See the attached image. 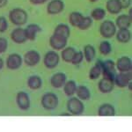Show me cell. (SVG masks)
I'll return each instance as SVG.
<instances>
[{
  "mask_svg": "<svg viewBox=\"0 0 132 132\" xmlns=\"http://www.w3.org/2000/svg\"><path fill=\"white\" fill-rule=\"evenodd\" d=\"M84 15L79 12H72L70 13L69 15V22L72 27H78V24L80 23V21L82 20Z\"/></svg>",
  "mask_w": 132,
  "mask_h": 132,
  "instance_id": "cell-30",
  "label": "cell"
},
{
  "mask_svg": "<svg viewBox=\"0 0 132 132\" xmlns=\"http://www.w3.org/2000/svg\"><path fill=\"white\" fill-rule=\"evenodd\" d=\"M93 20L90 16H84L82 20L80 21V23L78 24V28L82 31L88 30L92 26H93Z\"/></svg>",
  "mask_w": 132,
  "mask_h": 132,
  "instance_id": "cell-31",
  "label": "cell"
},
{
  "mask_svg": "<svg viewBox=\"0 0 132 132\" xmlns=\"http://www.w3.org/2000/svg\"><path fill=\"white\" fill-rule=\"evenodd\" d=\"M60 62V56L56 50H50L44 55L43 64L47 69H55L59 64Z\"/></svg>",
  "mask_w": 132,
  "mask_h": 132,
  "instance_id": "cell-6",
  "label": "cell"
},
{
  "mask_svg": "<svg viewBox=\"0 0 132 132\" xmlns=\"http://www.w3.org/2000/svg\"><path fill=\"white\" fill-rule=\"evenodd\" d=\"M99 51L103 56H108L112 52V45L108 41H102L99 45Z\"/></svg>",
  "mask_w": 132,
  "mask_h": 132,
  "instance_id": "cell-32",
  "label": "cell"
},
{
  "mask_svg": "<svg viewBox=\"0 0 132 132\" xmlns=\"http://www.w3.org/2000/svg\"><path fill=\"white\" fill-rule=\"evenodd\" d=\"M23 64V58L18 53H12L9 55L6 58L5 65L7 69L11 71H16L19 70Z\"/></svg>",
  "mask_w": 132,
  "mask_h": 132,
  "instance_id": "cell-7",
  "label": "cell"
},
{
  "mask_svg": "<svg viewBox=\"0 0 132 132\" xmlns=\"http://www.w3.org/2000/svg\"><path fill=\"white\" fill-rule=\"evenodd\" d=\"M8 48V41L5 37H0V54L5 53Z\"/></svg>",
  "mask_w": 132,
  "mask_h": 132,
  "instance_id": "cell-35",
  "label": "cell"
},
{
  "mask_svg": "<svg viewBox=\"0 0 132 132\" xmlns=\"http://www.w3.org/2000/svg\"><path fill=\"white\" fill-rule=\"evenodd\" d=\"M67 81V77L63 72H56L50 78V85L56 89H60Z\"/></svg>",
  "mask_w": 132,
  "mask_h": 132,
  "instance_id": "cell-15",
  "label": "cell"
},
{
  "mask_svg": "<svg viewBox=\"0 0 132 132\" xmlns=\"http://www.w3.org/2000/svg\"><path fill=\"white\" fill-rule=\"evenodd\" d=\"M83 54H84V59L87 63H91L96 56V50L94 47L91 44H86L83 48Z\"/></svg>",
  "mask_w": 132,
  "mask_h": 132,
  "instance_id": "cell-25",
  "label": "cell"
},
{
  "mask_svg": "<svg viewBox=\"0 0 132 132\" xmlns=\"http://www.w3.org/2000/svg\"><path fill=\"white\" fill-rule=\"evenodd\" d=\"M67 42L68 39L63 37V36L55 35V34H53L50 38V45L56 51L63 50L67 46Z\"/></svg>",
  "mask_w": 132,
  "mask_h": 132,
  "instance_id": "cell-12",
  "label": "cell"
},
{
  "mask_svg": "<svg viewBox=\"0 0 132 132\" xmlns=\"http://www.w3.org/2000/svg\"><path fill=\"white\" fill-rule=\"evenodd\" d=\"M99 116H116V108L110 103H104L100 106L98 109Z\"/></svg>",
  "mask_w": 132,
  "mask_h": 132,
  "instance_id": "cell-20",
  "label": "cell"
},
{
  "mask_svg": "<svg viewBox=\"0 0 132 132\" xmlns=\"http://www.w3.org/2000/svg\"><path fill=\"white\" fill-rule=\"evenodd\" d=\"M41 104L44 109L54 110L58 107L59 99L54 93H46L42 95Z\"/></svg>",
  "mask_w": 132,
  "mask_h": 132,
  "instance_id": "cell-4",
  "label": "cell"
},
{
  "mask_svg": "<svg viewBox=\"0 0 132 132\" xmlns=\"http://www.w3.org/2000/svg\"><path fill=\"white\" fill-rule=\"evenodd\" d=\"M40 61H41V55L36 50H28L23 56V62L30 67L36 66L40 63Z\"/></svg>",
  "mask_w": 132,
  "mask_h": 132,
  "instance_id": "cell-9",
  "label": "cell"
},
{
  "mask_svg": "<svg viewBox=\"0 0 132 132\" xmlns=\"http://www.w3.org/2000/svg\"><path fill=\"white\" fill-rule=\"evenodd\" d=\"M116 38L120 43H129L131 41V32L129 28L118 29L116 33Z\"/></svg>",
  "mask_w": 132,
  "mask_h": 132,
  "instance_id": "cell-18",
  "label": "cell"
},
{
  "mask_svg": "<svg viewBox=\"0 0 132 132\" xmlns=\"http://www.w3.org/2000/svg\"><path fill=\"white\" fill-rule=\"evenodd\" d=\"M99 30L102 37L105 38V39H110L113 36L116 35L117 27L114 21L110 20H106L101 22Z\"/></svg>",
  "mask_w": 132,
  "mask_h": 132,
  "instance_id": "cell-3",
  "label": "cell"
},
{
  "mask_svg": "<svg viewBox=\"0 0 132 132\" xmlns=\"http://www.w3.org/2000/svg\"><path fill=\"white\" fill-rule=\"evenodd\" d=\"M9 20L13 25L17 27H21L25 25L28 19V14L24 9L16 7L9 12Z\"/></svg>",
  "mask_w": 132,
  "mask_h": 132,
  "instance_id": "cell-1",
  "label": "cell"
},
{
  "mask_svg": "<svg viewBox=\"0 0 132 132\" xmlns=\"http://www.w3.org/2000/svg\"><path fill=\"white\" fill-rule=\"evenodd\" d=\"M122 9H129L131 6V0H118Z\"/></svg>",
  "mask_w": 132,
  "mask_h": 132,
  "instance_id": "cell-36",
  "label": "cell"
},
{
  "mask_svg": "<svg viewBox=\"0 0 132 132\" xmlns=\"http://www.w3.org/2000/svg\"><path fill=\"white\" fill-rule=\"evenodd\" d=\"M114 24H116L117 28L119 29L130 28L132 24V19L128 14H121L116 18Z\"/></svg>",
  "mask_w": 132,
  "mask_h": 132,
  "instance_id": "cell-19",
  "label": "cell"
},
{
  "mask_svg": "<svg viewBox=\"0 0 132 132\" xmlns=\"http://www.w3.org/2000/svg\"><path fill=\"white\" fill-rule=\"evenodd\" d=\"M16 103L18 108L22 111H27L30 108L31 101L28 93L26 92H19L16 95Z\"/></svg>",
  "mask_w": 132,
  "mask_h": 132,
  "instance_id": "cell-8",
  "label": "cell"
},
{
  "mask_svg": "<svg viewBox=\"0 0 132 132\" xmlns=\"http://www.w3.org/2000/svg\"><path fill=\"white\" fill-rule=\"evenodd\" d=\"M42 31V27L38 24H35V23L29 24L25 28L26 35H27V38L28 41H35L36 37H37V35L39 33H41Z\"/></svg>",
  "mask_w": 132,
  "mask_h": 132,
  "instance_id": "cell-17",
  "label": "cell"
},
{
  "mask_svg": "<svg viewBox=\"0 0 132 132\" xmlns=\"http://www.w3.org/2000/svg\"><path fill=\"white\" fill-rule=\"evenodd\" d=\"M71 116L70 113H63V114H60V116Z\"/></svg>",
  "mask_w": 132,
  "mask_h": 132,
  "instance_id": "cell-41",
  "label": "cell"
},
{
  "mask_svg": "<svg viewBox=\"0 0 132 132\" xmlns=\"http://www.w3.org/2000/svg\"><path fill=\"white\" fill-rule=\"evenodd\" d=\"M8 4V0H0V8H3Z\"/></svg>",
  "mask_w": 132,
  "mask_h": 132,
  "instance_id": "cell-38",
  "label": "cell"
},
{
  "mask_svg": "<svg viewBox=\"0 0 132 132\" xmlns=\"http://www.w3.org/2000/svg\"><path fill=\"white\" fill-rule=\"evenodd\" d=\"M106 15H107V11L104 9V8L97 7V8H94V9L91 12L90 17L93 20L101 21L105 19Z\"/></svg>",
  "mask_w": 132,
  "mask_h": 132,
  "instance_id": "cell-29",
  "label": "cell"
},
{
  "mask_svg": "<svg viewBox=\"0 0 132 132\" xmlns=\"http://www.w3.org/2000/svg\"><path fill=\"white\" fill-rule=\"evenodd\" d=\"M101 60H98L94 65L90 69L88 77L91 80H96L101 75Z\"/></svg>",
  "mask_w": 132,
  "mask_h": 132,
  "instance_id": "cell-26",
  "label": "cell"
},
{
  "mask_svg": "<svg viewBox=\"0 0 132 132\" xmlns=\"http://www.w3.org/2000/svg\"><path fill=\"white\" fill-rule=\"evenodd\" d=\"M54 34L57 35L63 36V37L69 39V37L71 36V28L67 24L64 23H60L55 27L54 29Z\"/></svg>",
  "mask_w": 132,
  "mask_h": 132,
  "instance_id": "cell-24",
  "label": "cell"
},
{
  "mask_svg": "<svg viewBox=\"0 0 132 132\" xmlns=\"http://www.w3.org/2000/svg\"><path fill=\"white\" fill-rule=\"evenodd\" d=\"M76 52V50L73 47H65L63 50H61V57L63 62L65 63H70L73 57L74 54Z\"/></svg>",
  "mask_w": 132,
  "mask_h": 132,
  "instance_id": "cell-27",
  "label": "cell"
},
{
  "mask_svg": "<svg viewBox=\"0 0 132 132\" xmlns=\"http://www.w3.org/2000/svg\"><path fill=\"white\" fill-rule=\"evenodd\" d=\"M116 68L119 72H129L132 70V61L130 57L127 56H121L117 59Z\"/></svg>",
  "mask_w": 132,
  "mask_h": 132,
  "instance_id": "cell-13",
  "label": "cell"
},
{
  "mask_svg": "<svg viewBox=\"0 0 132 132\" xmlns=\"http://www.w3.org/2000/svg\"><path fill=\"white\" fill-rule=\"evenodd\" d=\"M4 65H5V63H4V60L0 57V70H2L4 68Z\"/></svg>",
  "mask_w": 132,
  "mask_h": 132,
  "instance_id": "cell-39",
  "label": "cell"
},
{
  "mask_svg": "<svg viewBox=\"0 0 132 132\" xmlns=\"http://www.w3.org/2000/svg\"><path fill=\"white\" fill-rule=\"evenodd\" d=\"M122 6L118 0H108L106 2V11L112 15H116L122 12Z\"/></svg>",
  "mask_w": 132,
  "mask_h": 132,
  "instance_id": "cell-21",
  "label": "cell"
},
{
  "mask_svg": "<svg viewBox=\"0 0 132 132\" xmlns=\"http://www.w3.org/2000/svg\"><path fill=\"white\" fill-rule=\"evenodd\" d=\"M64 7L63 0H50L47 5V12L50 15H57L64 10Z\"/></svg>",
  "mask_w": 132,
  "mask_h": 132,
  "instance_id": "cell-10",
  "label": "cell"
},
{
  "mask_svg": "<svg viewBox=\"0 0 132 132\" xmlns=\"http://www.w3.org/2000/svg\"><path fill=\"white\" fill-rule=\"evenodd\" d=\"M77 83L74 80H69V81H66L64 86H63V92H64L65 95L68 97H71L73 96L76 93L77 90Z\"/></svg>",
  "mask_w": 132,
  "mask_h": 132,
  "instance_id": "cell-28",
  "label": "cell"
},
{
  "mask_svg": "<svg viewBox=\"0 0 132 132\" xmlns=\"http://www.w3.org/2000/svg\"><path fill=\"white\" fill-rule=\"evenodd\" d=\"M67 110L71 116H82L85 112V105L84 102L79 100L78 97H70L66 104Z\"/></svg>",
  "mask_w": 132,
  "mask_h": 132,
  "instance_id": "cell-2",
  "label": "cell"
},
{
  "mask_svg": "<svg viewBox=\"0 0 132 132\" xmlns=\"http://www.w3.org/2000/svg\"><path fill=\"white\" fill-rule=\"evenodd\" d=\"M8 28V22L5 17L0 16V33H4Z\"/></svg>",
  "mask_w": 132,
  "mask_h": 132,
  "instance_id": "cell-34",
  "label": "cell"
},
{
  "mask_svg": "<svg viewBox=\"0 0 132 132\" xmlns=\"http://www.w3.org/2000/svg\"><path fill=\"white\" fill-rule=\"evenodd\" d=\"M27 87L31 90H39L42 86V79L38 75H32L27 78Z\"/></svg>",
  "mask_w": 132,
  "mask_h": 132,
  "instance_id": "cell-23",
  "label": "cell"
},
{
  "mask_svg": "<svg viewBox=\"0 0 132 132\" xmlns=\"http://www.w3.org/2000/svg\"><path fill=\"white\" fill-rule=\"evenodd\" d=\"M83 60H84V54H83V51H81V50L77 51L76 50L75 54H74V56L71 61V63L73 65H79L83 62Z\"/></svg>",
  "mask_w": 132,
  "mask_h": 132,
  "instance_id": "cell-33",
  "label": "cell"
},
{
  "mask_svg": "<svg viewBox=\"0 0 132 132\" xmlns=\"http://www.w3.org/2000/svg\"><path fill=\"white\" fill-rule=\"evenodd\" d=\"M127 87H128V89H129V91H131V90H132V81L129 83V85L127 86Z\"/></svg>",
  "mask_w": 132,
  "mask_h": 132,
  "instance_id": "cell-40",
  "label": "cell"
},
{
  "mask_svg": "<svg viewBox=\"0 0 132 132\" xmlns=\"http://www.w3.org/2000/svg\"><path fill=\"white\" fill-rule=\"evenodd\" d=\"M114 80L108 79L106 78H102L101 79H100L99 84H98V89L101 93L104 94H108L113 92L114 88Z\"/></svg>",
  "mask_w": 132,
  "mask_h": 132,
  "instance_id": "cell-16",
  "label": "cell"
},
{
  "mask_svg": "<svg viewBox=\"0 0 132 132\" xmlns=\"http://www.w3.org/2000/svg\"><path fill=\"white\" fill-rule=\"evenodd\" d=\"M90 2H92V3H95V2H97V1H99V0H89Z\"/></svg>",
  "mask_w": 132,
  "mask_h": 132,
  "instance_id": "cell-42",
  "label": "cell"
},
{
  "mask_svg": "<svg viewBox=\"0 0 132 132\" xmlns=\"http://www.w3.org/2000/svg\"><path fill=\"white\" fill-rule=\"evenodd\" d=\"M31 4L35 5H42V4L46 3L47 0H29Z\"/></svg>",
  "mask_w": 132,
  "mask_h": 132,
  "instance_id": "cell-37",
  "label": "cell"
},
{
  "mask_svg": "<svg viewBox=\"0 0 132 132\" xmlns=\"http://www.w3.org/2000/svg\"><path fill=\"white\" fill-rule=\"evenodd\" d=\"M11 39L16 44H23L27 41V35H26L25 28L18 27L14 28L11 33Z\"/></svg>",
  "mask_w": 132,
  "mask_h": 132,
  "instance_id": "cell-14",
  "label": "cell"
},
{
  "mask_svg": "<svg viewBox=\"0 0 132 132\" xmlns=\"http://www.w3.org/2000/svg\"><path fill=\"white\" fill-rule=\"evenodd\" d=\"M101 75L103 78L111 80L114 79L116 75V63L113 60L108 59L106 61H101Z\"/></svg>",
  "mask_w": 132,
  "mask_h": 132,
  "instance_id": "cell-5",
  "label": "cell"
},
{
  "mask_svg": "<svg viewBox=\"0 0 132 132\" xmlns=\"http://www.w3.org/2000/svg\"><path fill=\"white\" fill-rule=\"evenodd\" d=\"M47 1H48V0H47Z\"/></svg>",
  "mask_w": 132,
  "mask_h": 132,
  "instance_id": "cell-43",
  "label": "cell"
},
{
  "mask_svg": "<svg viewBox=\"0 0 132 132\" xmlns=\"http://www.w3.org/2000/svg\"><path fill=\"white\" fill-rule=\"evenodd\" d=\"M132 81V75L131 71L129 72H119L116 73L114 77V86L120 87V88H125L129 85V82Z\"/></svg>",
  "mask_w": 132,
  "mask_h": 132,
  "instance_id": "cell-11",
  "label": "cell"
},
{
  "mask_svg": "<svg viewBox=\"0 0 132 132\" xmlns=\"http://www.w3.org/2000/svg\"><path fill=\"white\" fill-rule=\"evenodd\" d=\"M77 97L79 100H81L82 101H87L91 99V92L89 90V88L86 86H83V85H80V86H77V90H76V93Z\"/></svg>",
  "mask_w": 132,
  "mask_h": 132,
  "instance_id": "cell-22",
  "label": "cell"
}]
</instances>
